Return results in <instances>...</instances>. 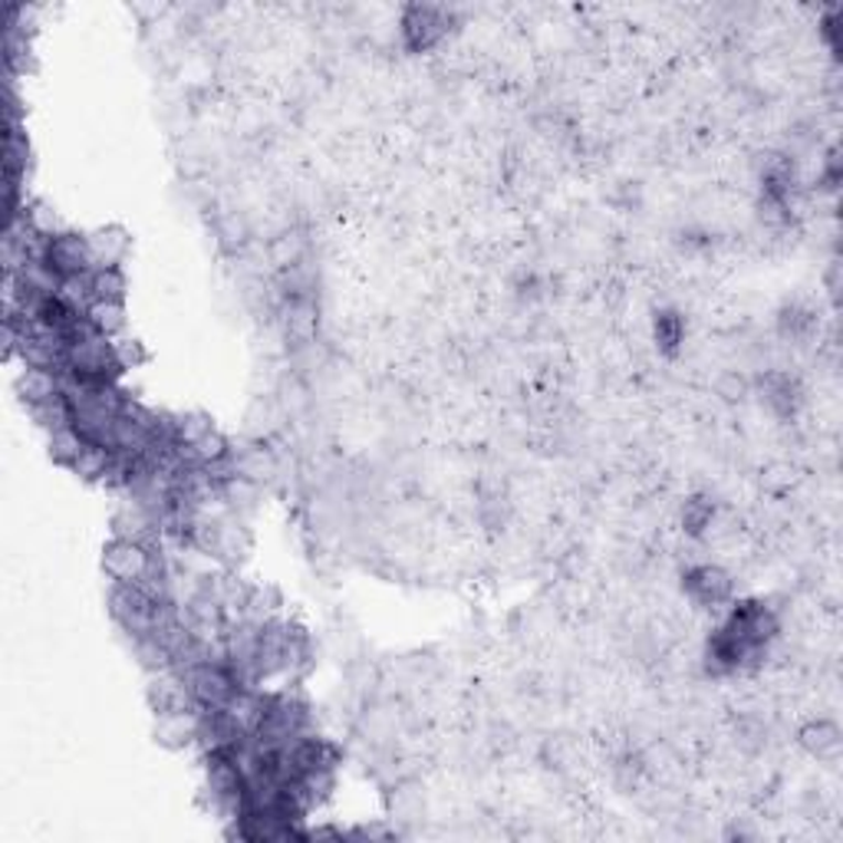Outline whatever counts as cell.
<instances>
[{
  "label": "cell",
  "mask_w": 843,
  "mask_h": 843,
  "mask_svg": "<svg viewBox=\"0 0 843 843\" xmlns=\"http://www.w3.org/2000/svg\"><path fill=\"white\" fill-rule=\"evenodd\" d=\"M152 561H156V547H146L136 541L109 537V544L103 547V574L109 577V584H142Z\"/></svg>",
  "instance_id": "obj_2"
},
{
  "label": "cell",
  "mask_w": 843,
  "mask_h": 843,
  "mask_svg": "<svg viewBox=\"0 0 843 843\" xmlns=\"http://www.w3.org/2000/svg\"><path fill=\"white\" fill-rule=\"evenodd\" d=\"M116 343V356H119V366L129 373V370H136L142 360H146V350H142V343L139 340H132V337H119V340H113Z\"/></svg>",
  "instance_id": "obj_19"
},
{
  "label": "cell",
  "mask_w": 843,
  "mask_h": 843,
  "mask_svg": "<svg viewBox=\"0 0 843 843\" xmlns=\"http://www.w3.org/2000/svg\"><path fill=\"white\" fill-rule=\"evenodd\" d=\"M798 745H801L814 761L834 765L843 751V735L841 728H837V722H831V718H811V722L801 725Z\"/></svg>",
  "instance_id": "obj_8"
},
{
  "label": "cell",
  "mask_w": 843,
  "mask_h": 843,
  "mask_svg": "<svg viewBox=\"0 0 843 843\" xmlns=\"http://www.w3.org/2000/svg\"><path fill=\"white\" fill-rule=\"evenodd\" d=\"M86 237H89V250H93L96 267H122L129 250H132V237L119 224H103L96 231H86Z\"/></svg>",
  "instance_id": "obj_10"
},
{
  "label": "cell",
  "mask_w": 843,
  "mask_h": 843,
  "mask_svg": "<svg viewBox=\"0 0 843 843\" xmlns=\"http://www.w3.org/2000/svg\"><path fill=\"white\" fill-rule=\"evenodd\" d=\"M199 732H202V708H185V712H169L156 715L152 735L162 748L169 751H185L199 748Z\"/></svg>",
  "instance_id": "obj_7"
},
{
  "label": "cell",
  "mask_w": 843,
  "mask_h": 843,
  "mask_svg": "<svg viewBox=\"0 0 843 843\" xmlns=\"http://www.w3.org/2000/svg\"><path fill=\"white\" fill-rule=\"evenodd\" d=\"M89 280H93V297H96V303H103V300L126 303V297H129V277H126L122 267H96V270L89 274Z\"/></svg>",
  "instance_id": "obj_15"
},
{
  "label": "cell",
  "mask_w": 843,
  "mask_h": 843,
  "mask_svg": "<svg viewBox=\"0 0 843 843\" xmlns=\"http://www.w3.org/2000/svg\"><path fill=\"white\" fill-rule=\"evenodd\" d=\"M46 448H50V458H53L56 465L70 468V465L79 458V451L86 448V438H83V431H79L76 425H63V428H56V431L46 435Z\"/></svg>",
  "instance_id": "obj_16"
},
{
  "label": "cell",
  "mask_w": 843,
  "mask_h": 843,
  "mask_svg": "<svg viewBox=\"0 0 843 843\" xmlns=\"http://www.w3.org/2000/svg\"><path fill=\"white\" fill-rule=\"evenodd\" d=\"M445 10L438 7H409L406 10V23H403V33L409 40L413 50H425L431 46L435 40L445 36Z\"/></svg>",
  "instance_id": "obj_12"
},
{
  "label": "cell",
  "mask_w": 843,
  "mask_h": 843,
  "mask_svg": "<svg viewBox=\"0 0 843 843\" xmlns=\"http://www.w3.org/2000/svg\"><path fill=\"white\" fill-rule=\"evenodd\" d=\"M17 396L23 399L26 409L43 406L50 399L66 396V376L60 370H36V366H23L20 380H17Z\"/></svg>",
  "instance_id": "obj_9"
},
{
  "label": "cell",
  "mask_w": 843,
  "mask_h": 843,
  "mask_svg": "<svg viewBox=\"0 0 843 843\" xmlns=\"http://www.w3.org/2000/svg\"><path fill=\"white\" fill-rule=\"evenodd\" d=\"M86 317H89L93 330H96V333H103L106 340H119V337H126V327H129V310H126V303L103 300V303H93Z\"/></svg>",
  "instance_id": "obj_14"
},
{
  "label": "cell",
  "mask_w": 843,
  "mask_h": 843,
  "mask_svg": "<svg viewBox=\"0 0 843 843\" xmlns=\"http://www.w3.org/2000/svg\"><path fill=\"white\" fill-rule=\"evenodd\" d=\"M712 524H715V501L705 498V494L689 498L685 508H682V527H685L692 537H702Z\"/></svg>",
  "instance_id": "obj_17"
},
{
  "label": "cell",
  "mask_w": 843,
  "mask_h": 843,
  "mask_svg": "<svg viewBox=\"0 0 843 843\" xmlns=\"http://www.w3.org/2000/svg\"><path fill=\"white\" fill-rule=\"evenodd\" d=\"M185 675H189L192 698L199 708H224L231 702V695L241 689V682L234 679V672L224 662H202V665L189 669Z\"/></svg>",
  "instance_id": "obj_5"
},
{
  "label": "cell",
  "mask_w": 843,
  "mask_h": 843,
  "mask_svg": "<svg viewBox=\"0 0 843 843\" xmlns=\"http://www.w3.org/2000/svg\"><path fill=\"white\" fill-rule=\"evenodd\" d=\"M655 340H659L665 350H672V346L682 340V323H679V317H672V313H662V317L655 320Z\"/></svg>",
  "instance_id": "obj_20"
},
{
  "label": "cell",
  "mask_w": 843,
  "mask_h": 843,
  "mask_svg": "<svg viewBox=\"0 0 843 843\" xmlns=\"http://www.w3.org/2000/svg\"><path fill=\"white\" fill-rule=\"evenodd\" d=\"M214 234H217V241H221V247H224V250H241V247L247 244V237H250V231H247V224H244V217H241L237 211H224V214H217V221H214Z\"/></svg>",
  "instance_id": "obj_18"
},
{
  "label": "cell",
  "mask_w": 843,
  "mask_h": 843,
  "mask_svg": "<svg viewBox=\"0 0 843 843\" xmlns=\"http://www.w3.org/2000/svg\"><path fill=\"white\" fill-rule=\"evenodd\" d=\"M113 458H116V451H113V448L86 441V448L79 451V458H76L66 471H73L79 481L103 484V481H106V471H109V465H113Z\"/></svg>",
  "instance_id": "obj_13"
},
{
  "label": "cell",
  "mask_w": 843,
  "mask_h": 843,
  "mask_svg": "<svg viewBox=\"0 0 843 843\" xmlns=\"http://www.w3.org/2000/svg\"><path fill=\"white\" fill-rule=\"evenodd\" d=\"M146 702L152 708V715H169V712H185V708H199L192 698V685L189 675L179 672L175 665L149 672L146 675Z\"/></svg>",
  "instance_id": "obj_4"
},
{
  "label": "cell",
  "mask_w": 843,
  "mask_h": 843,
  "mask_svg": "<svg viewBox=\"0 0 843 843\" xmlns=\"http://www.w3.org/2000/svg\"><path fill=\"white\" fill-rule=\"evenodd\" d=\"M113 623L122 630L129 642L152 636L159 623V600H152L139 584H113L106 597Z\"/></svg>",
  "instance_id": "obj_1"
},
{
  "label": "cell",
  "mask_w": 843,
  "mask_h": 843,
  "mask_svg": "<svg viewBox=\"0 0 843 843\" xmlns=\"http://www.w3.org/2000/svg\"><path fill=\"white\" fill-rule=\"evenodd\" d=\"M685 590L702 607H718V604H725L732 597V577L722 567L702 564V567L685 574Z\"/></svg>",
  "instance_id": "obj_11"
},
{
  "label": "cell",
  "mask_w": 843,
  "mask_h": 843,
  "mask_svg": "<svg viewBox=\"0 0 843 843\" xmlns=\"http://www.w3.org/2000/svg\"><path fill=\"white\" fill-rule=\"evenodd\" d=\"M109 527H113V537H119V541H136V544H146V547H159L162 544L159 517L149 508L136 504L129 498L119 501V508L113 511Z\"/></svg>",
  "instance_id": "obj_6"
},
{
  "label": "cell",
  "mask_w": 843,
  "mask_h": 843,
  "mask_svg": "<svg viewBox=\"0 0 843 843\" xmlns=\"http://www.w3.org/2000/svg\"><path fill=\"white\" fill-rule=\"evenodd\" d=\"M43 260L56 270L60 280L96 270V260H93V250H89V237L83 231H73V227H63L60 234H50Z\"/></svg>",
  "instance_id": "obj_3"
}]
</instances>
